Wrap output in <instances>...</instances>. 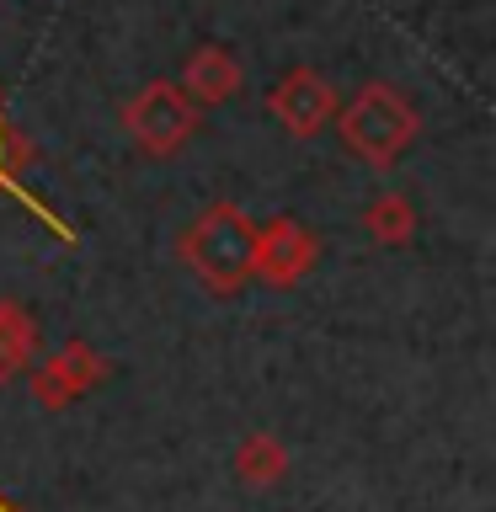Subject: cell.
<instances>
[{
	"label": "cell",
	"instance_id": "6da1fadb",
	"mask_svg": "<svg viewBox=\"0 0 496 512\" xmlns=\"http://www.w3.org/2000/svg\"><path fill=\"white\" fill-rule=\"evenodd\" d=\"M256 256V219L235 203H208L182 230V262L208 294H240Z\"/></svg>",
	"mask_w": 496,
	"mask_h": 512
},
{
	"label": "cell",
	"instance_id": "7a4b0ae2",
	"mask_svg": "<svg viewBox=\"0 0 496 512\" xmlns=\"http://www.w3.org/2000/svg\"><path fill=\"white\" fill-rule=\"evenodd\" d=\"M331 123H336V134H342L347 150L374 171L395 166V160L416 144V128H422L416 107L395 86H384V80H368L347 107H336Z\"/></svg>",
	"mask_w": 496,
	"mask_h": 512
},
{
	"label": "cell",
	"instance_id": "3957f363",
	"mask_svg": "<svg viewBox=\"0 0 496 512\" xmlns=\"http://www.w3.org/2000/svg\"><path fill=\"white\" fill-rule=\"evenodd\" d=\"M123 128L150 160H166L198 134V107L182 96L176 80H150L123 102Z\"/></svg>",
	"mask_w": 496,
	"mask_h": 512
},
{
	"label": "cell",
	"instance_id": "277c9868",
	"mask_svg": "<svg viewBox=\"0 0 496 512\" xmlns=\"http://www.w3.org/2000/svg\"><path fill=\"white\" fill-rule=\"evenodd\" d=\"M102 379H107V358H102L91 342L70 336V342H59L38 368H32V400H38V406H48V411H64L70 400L91 395Z\"/></svg>",
	"mask_w": 496,
	"mask_h": 512
},
{
	"label": "cell",
	"instance_id": "5b68a950",
	"mask_svg": "<svg viewBox=\"0 0 496 512\" xmlns=\"http://www.w3.org/2000/svg\"><path fill=\"white\" fill-rule=\"evenodd\" d=\"M336 86L320 70H310V64H299V70L278 75V86L267 91V112L278 118L294 139H315L320 128H326L336 118Z\"/></svg>",
	"mask_w": 496,
	"mask_h": 512
},
{
	"label": "cell",
	"instance_id": "8992f818",
	"mask_svg": "<svg viewBox=\"0 0 496 512\" xmlns=\"http://www.w3.org/2000/svg\"><path fill=\"white\" fill-rule=\"evenodd\" d=\"M315 256H320V240L304 230L299 219H267V224H256V256H251V278H262L272 288H294L304 272L315 267Z\"/></svg>",
	"mask_w": 496,
	"mask_h": 512
},
{
	"label": "cell",
	"instance_id": "52a82bcc",
	"mask_svg": "<svg viewBox=\"0 0 496 512\" xmlns=\"http://www.w3.org/2000/svg\"><path fill=\"white\" fill-rule=\"evenodd\" d=\"M240 80H246V70H240V59L230 54V48L203 43L182 59V80H176V86H182V96L192 107H219L240 91Z\"/></svg>",
	"mask_w": 496,
	"mask_h": 512
},
{
	"label": "cell",
	"instance_id": "ba28073f",
	"mask_svg": "<svg viewBox=\"0 0 496 512\" xmlns=\"http://www.w3.org/2000/svg\"><path fill=\"white\" fill-rule=\"evenodd\" d=\"M38 358V315L16 299H0V384L27 374Z\"/></svg>",
	"mask_w": 496,
	"mask_h": 512
},
{
	"label": "cell",
	"instance_id": "9c48e42d",
	"mask_svg": "<svg viewBox=\"0 0 496 512\" xmlns=\"http://www.w3.org/2000/svg\"><path fill=\"white\" fill-rule=\"evenodd\" d=\"M22 166H27V150H22V139H16L11 128H6V118H0V198H16V203H27V214H38V219H43L54 235L75 240V230H70V224H64V219H54V214H48V203H38V198L27 192V182H22Z\"/></svg>",
	"mask_w": 496,
	"mask_h": 512
},
{
	"label": "cell",
	"instance_id": "30bf717a",
	"mask_svg": "<svg viewBox=\"0 0 496 512\" xmlns=\"http://www.w3.org/2000/svg\"><path fill=\"white\" fill-rule=\"evenodd\" d=\"M288 470V448L272 438V432H251V438H240L235 448V480L240 486H278Z\"/></svg>",
	"mask_w": 496,
	"mask_h": 512
},
{
	"label": "cell",
	"instance_id": "8fae6325",
	"mask_svg": "<svg viewBox=\"0 0 496 512\" xmlns=\"http://www.w3.org/2000/svg\"><path fill=\"white\" fill-rule=\"evenodd\" d=\"M363 230L368 240H379V246H406L416 235V208L406 192H379V198L363 203Z\"/></svg>",
	"mask_w": 496,
	"mask_h": 512
},
{
	"label": "cell",
	"instance_id": "7c38bea8",
	"mask_svg": "<svg viewBox=\"0 0 496 512\" xmlns=\"http://www.w3.org/2000/svg\"><path fill=\"white\" fill-rule=\"evenodd\" d=\"M0 512H16V502H11V496H0Z\"/></svg>",
	"mask_w": 496,
	"mask_h": 512
}]
</instances>
